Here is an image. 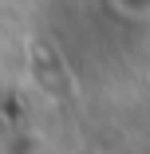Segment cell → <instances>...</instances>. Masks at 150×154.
Returning <instances> with one entry per match:
<instances>
[{"label": "cell", "mask_w": 150, "mask_h": 154, "mask_svg": "<svg viewBox=\"0 0 150 154\" xmlns=\"http://www.w3.org/2000/svg\"><path fill=\"white\" fill-rule=\"evenodd\" d=\"M118 4H127V8H138L142 4V8H150V0H118Z\"/></svg>", "instance_id": "cell-1"}]
</instances>
